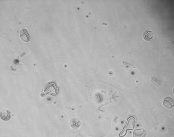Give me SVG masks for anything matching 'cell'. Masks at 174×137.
Listing matches in <instances>:
<instances>
[{"label": "cell", "mask_w": 174, "mask_h": 137, "mask_svg": "<svg viewBox=\"0 0 174 137\" xmlns=\"http://www.w3.org/2000/svg\"><path fill=\"white\" fill-rule=\"evenodd\" d=\"M59 87L57 83L51 81L47 83L44 87L42 96L50 95L55 96L58 95L59 92Z\"/></svg>", "instance_id": "obj_1"}, {"label": "cell", "mask_w": 174, "mask_h": 137, "mask_svg": "<svg viewBox=\"0 0 174 137\" xmlns=\"http://www.w3.org/2000/svg\"><path fill=\"white\" fill-rule=\"evenodd\" d=\"M0 117L4 121H9L11 118V112L8 109H4L0 112Z\"/></svg>", "instance_id": "obj_2"}, {"label": "cell", "mask_w": 174, "mask_h": 137, "mask_svg": "<svg viewBox=\"0 0 174 137\" xmlns=\"http://www.w3.org/2000/svg\"><path fill=\"white\" fill-rule=\"evenodd\" d=\"M20 37L21 39L26 42H28L31 40V37L28 32L26 29H22L21 31Z\"/></svg>", "instance_id": "obj_3"}, {"label": "cell", "mask_w": 174, "mask_h": 137, "mask_svg": "<svg viewBox=\"0 0 174 137\" xmlns=\"http://www.w3.org/2000/svg\"><path fill=\"white\" fill-rule=\"evenodd\" d=\"M70 127L73 129H78L80 127L81 121L78 118H77V117H74L70 120Z\"/></svg>", "instance_id": "obj_4"}, {"label": "cell", "mask_w": 174, "mask_h": 137, "mask_svg": "<svg viewBox=\"0 0 174 137\" xmlns=\"http://www.w3.org/2000/svg\"><path fill=\"white\" fill-rule=\"evenodd\" d=\"M163 104L166 108H171L174 106L173 100L171 98H166L164 99Z\"/></svg>", "instance_id": "obj_5"}, {"label": "cell", "mask_w": 174, "mask_h": 137, "mask_svg": "<svg viewBox=\"0 0 174 137\" xmlns=\"http://www.w3.org/2000/svg\"><path fill=\"white\" fill-rule=\"evenodd\" d=\"M146 132L143 129H135L133 132V136L134 137H145Z\"/></svg>", "instance_id": "obj_6"}, {"label": "cell", "mask_w": 174, "mask_h": 137, "mask_svg": "<svg viewBox=\"0 0 174 137\" xmlns=\"http://www.w3.org/2000/svg\"><path fill=\"white\" fill-rule=\"evenodd\" d=\"M153 32L151 31H147L145 33L144 38L147 40H150L153 38Z\"/></svg>", "instance_id": "obj_7"}]
</instances>
